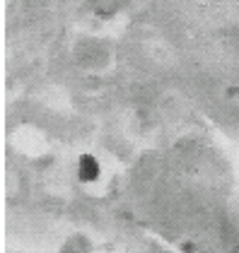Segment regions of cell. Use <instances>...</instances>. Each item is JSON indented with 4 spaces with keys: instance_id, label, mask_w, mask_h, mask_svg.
I'll list each match as a JSON object with an SVG mask.
<instances>
[{
    "instance_id": "1",
    "label": "cell",
    "mask_w": 239,
    "mask_h": 253,
    "mask_svg": "<svg viewBox=\"0 0 239 253\" xmlns=\"http://www.w3.org/2000/svg\"><path fill=\"white\" fill-rule=\"evenodd\" d=\"M78 174H80L82 181H95V178L99 176V162H97L92 155H82L80 167H78Z\"/></svg>"
}]
</instances>
